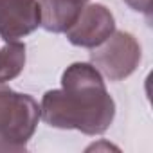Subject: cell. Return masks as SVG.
<instances>
[{
  "label": "cell",
  "instance_id": "obj_1",
  "mask_svg": "<svg viewBox=\"0 0 153 153\" xmlns=\"http://www.w3.org/2000/svg\"><path fill=\"white\" fill-rule=\"evenodd\" d=\"M40 115L54 128L99 135L110 128L115 103L94 65L72 63L61 76V88L45 92Z\"/></svg>",
  "mask_w": 153,
  "mask_h": 153
},
{
  "label": "cell",
  "instance_id": "obj_2",
  "mask_svg": "<svg viewBox=\"0 0 153 153\" xmlns=\"http://www.w3.org/2000/svg\"><path fill=\"white\" fill-rule=\"evenodd\" d=\"M38 121L40 106L31 96L18 94L0 83V149H25V144L33 137Z\"/></svg>",
  "mask_w": 153,
  "mask_h": 153
},
{
  "label": "cell",
  "instance_id": "obj_3",
  "mask_svg": "<svg viewBox=\"0 0 153 153\" xmlns=\"http://www.w3.org/2000/svg\"><path fill=\"white\" fill-rule=\"evenodd\" d=\"M92 65L110 81H121L135 72L140 61V45L133 34L114 31L90 54Z\"/></svg>",
  "mask_w": 153,
  "mask_h": 153
},
{
  "label": "cell",
  "instance_id": "obj_4",
  "mask_svg": "<svg viewBox=\"0 0 153 153\" xmlns=\"http://www.w3.org/2000/svg\"><path fill=\"white\" fill-rule=\"evenodd\" d=\"M115 29V20L110 9L101 4H90L81 9L76 20L67 31V38L72 45L94 49L101 45Z\"/></svg>",
  "mask_w": 153,
  "mask_h": 153
},
{
  "label": "cell",
  "instance_id": "obj_5",
  "mask_svg": "<svg viewBox=\"0 0 153 153\" xmlns=\"http://www.w3.org/2000/svg\"><path fill=\"white\" fill-rule=\"evenodd\" d=\"M40 25L38 0H0V38L16 42Z\"/></svg>",
  "mask_w": 153,
  "mask_h": 153
},
{
  "label": "cell",
  "instance_id": "obj_6",
  "mask_svg": "<svg viewBox=\"0 0 153 153\" xmlns=\"http://www.w3.org/2000/svg\"><path fill=\"white\" fill-rule=\"evenodd\" d=\"M40 25L49 33H65L78 20L81 0H40Z\"/></svg>",
  "mask_w": 153,
  "mask_h": 153
},
{
  "label": "cell",
  "instance_id": "obj_7",
  "mask_svg": "<svg viewBox=\"0 0 153 153\" xmlns=\"http://www.w3.org/2000/svg\"><path fill=\"white\" fill-rule=\"evenodd\" d=\"M25 67V45L18 42H7L0 49V83L15 79Z\"/></svg>",
  "mask_w": 153,
  "mask_h": 153
},
{
  "label": "cell",
  "instance_id": "obj_8",
  "mask_svg": "<svg viewBox=\"0 0 153 153\" xmlns=\"http://www.w3.org/2000/svg\"><path fill=\"white\" fill-rule=\"evenodd\" d=\"M124 2L135 9V11H140V13H149V2L151 0H124Z\"/></svg>",
  "mask_w": 153,
  "mask_h": 153
},
{
  "label": "cell",
  "instance_id": "obj_9",
  "mask_svg": "<svg viewBox=\"0 0 153 153\" xmlns=\"http://www.w3.org/2000/svg\"><path fill=\"white\" fill-rule=\"evenodd\" d=\"M81 2H83V4H85V2H87V0H81Z\"/></svg>",
  "mask_w": 153,
  "mask_h": 153
}]
</instances>
